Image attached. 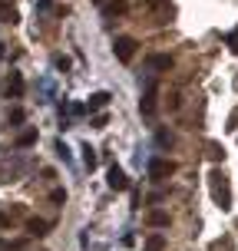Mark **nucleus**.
<instances>
[{"label": "nucleus", "mask_w": 238, "mask_h": 251, "mask_svg": "<svg viewBox=\"0 0 238 251\" xmlns=\"http://www.w3.org/2000/svg\"><path fill=\"white\" fill-rule=\"evenodd\" d=\"M156 96H159V86H156V83H149V86H146V96H142V102H139L142 116H152V113H156Z\"/></svg>", "instance_id": "obj_4"}, {"label": "nucleus", "mask_w": 238, "mask_h": 251, "mask_svg": "<svg viewBox=\"0 0 238 251\" xmlns=\"http://www.w3.org/2000/svg\"><path fill=\"white\" fill-rule=\"evenodd\" d=\"M149 70H152V73H165V70H172V56H169V53H152V56H149Z\"/></svg>", "instance_id": "obj_5"}, {"label": "nucleus", "mask_w": 238, "mask_h": 251, "mask_svg": "<svg viewBox=\"0 0 238 251\" xmlns=\"http://www.w3.org/2000/svg\"><path fill=\"white\" fill-rule=\"evenodd\" d=\"M26 231L37 235V238H43V235L50 231V222H43V218H30V222H26Z\"/></svg>", "instance_id": "obj_7"}, {"label": "nucleus", "mask_w": 238, "mask_h": 251, "mask_svg": "<svg viewBox=\"0 0 238 251\" xmlns=\"http://www.w3.org/2000/svg\"><path fill=\"white\" fill-rule=\"evenodd\" d=\"M24 119H26V113L20 109V106H17V109H10V116H7V126H10V129H17V126L24 123Z\"/></svg>", "instance_id": "obj_12"}, {"label": "nucleus", "mask_w": 238, "mask_h": 251, "mask_svg": "<svg viewBox=\"0 0 238 251\" xmlns=\"http://www.w3.org/2000/svg\"><path fill=\"white\" fill-rule=\"evenodd\" d=\"M33 142H37V129H26V132L17 136V149H30Z\"/></svg>", "instance_id": "obj_10"}, {"label": "nucleus", "mask_w": 238, "mask_h": 251, "mask_svg": "<svg viewBox=\"0 0 238 251\" xmlns=\"http://www.w3.org/2000/svg\"><path fill=\"white\" fill-rule=\"evenodd\" d=\"M156 142H159L162 149H172V142H176V139H172V132H165V129H159V132H156Z\"/></svg>", "instance_id": "obj_16"}, {"label": "nucleus", "mask_w": 238, "mask_h": 251, "mask_svg": "<svg viewBox=\"0 0 238 251\" xmlns=\"http://www.w3.org/2000/svg\"><path fill=\"white\" fill-rule=\"evenodd\" d=\"M113 53H116V60H119V63H129L132 56H136V40H132V37H116Z\"/></svg>", "instance_id": "obj_1"}, {"label": "nucleus", "mask_w": 238, "mask_h": 251, "mask_svg": "<svg viewBox=\"0 0 238 251\" xmlns=\"http://www.w3.org/2000/svg\"><path fill=\"white\" fill-rule=\"evenodd\" d=\"M162 248H165V238H162V235H152V238L146 241V248H142V251H162Z\"/></svg>", "instance_id": "obj_15"}, {"label": "nucleus", "mask_w": 238, "mask_h": 251, "mask_svg": "<svg viewBox=\"0 0 238 251\" xmlns=\"http://www.w3.org/2000/svg\"><path fill=\"white\" fill-rule=\"evenodd\" d=\"M149 225L152 228H169V215L165 212H149Z\"/></svg>", "instance_id": "obj_11"}, {"label": "nucleus", "mask_w": 238, "mask_h": 251, "mask_svg": "<svg viewBox=\"0 0 238 251\" xmlns=\"http://www.w3.org/2000/svg\"><path fill=\"white\" fill-rule=\"evenodd\" d=\"M126 10H129V3H126V0H113V3H106V7H103L106 17H123Z\"/></svg>", "instance_id": "obj_9"}, {"label": "nucleus", "mask_w": 238, "mask_h": 251, "mask_svg": "<svg viewBox=\"0 0 238 251\" xmlns=\"http://www.w3.org/2000/svg\"><path fill=\"white\" fill-rule=\"evenodd\" d=\"M93 3H106V0H93Z\"/></svg>", "instance_id": "obj_20"}, {"label": "nucleus", "mask_w": 238, "mask_h": 251, "mask_svg": "<svg viewBox=\"0 0 238 251\" xmlns=\"http://www.w3.org/2000/svg\"><path fill=\"white\" fill-rule=\"evenodd\" d=\"M109 100H113V96H109L106 89H103V93H93V96H89V102H86V109H89V113H93V109H103Z\"/></svg>", "instance_id": "obj_8"}, {"label": "nucleus", "mask_w": 238, "mask_h": 251, "mask_svg": "<svg viewBox=\"0 0 238 251\" xmlns=\"http://www.w3.org/2000/svg\"><path fill=\"white\" fill-rule=\"evenodd\" d=\"M176 162H169V159H152L149 162V176L152 178H169V176H176Z\"/></svg>", "instance_id": "obj_2"}, {"label": "nucleus", "mask_w": 238, "mask_h": 251, "mask_svg": "<svg viewBox=\"0 0 238 251\" xmlns=\"http://www.w3.org/2000/svg\"><path fill=\"white\" fill-rule=\"evenodd\" d=\"M0 17H3L7 24H17V10H13V7L7 3V0H0Z\"/></svg>", "instance_id": "obj_13"}, {"label": "nucleus", "mask_w": 238, "mask_h": 251, "mask_svg": "<svg viewBox=\"0 0 238 251\" xmlns=\"http://www.w3.org/2000/svg\"><path fill=\"white\" fill-rule=\"evenodd\" d=\"M83 165H86L89 172L96 169V149H89V146H83Z\"/></svg>", "instance_id": "obj_14"}, {"label": "nucleus", "mask_w": 238, "mask_h": 251, "mask_svg": "<svg viewBox=\"0 0 238 251\" xmlns=\"http://www.w3.org/2000/svg\"><path fill=\"white\" fill-rule=\"evenodd\" d=\"M0 228H10V215H0Z\"/></svg>", "instance_id": "obj_19"}, {"label": "nucleus", "mask_w": 238, "mask_h": 251, "mask_svg": "<svg viewBox=\"0 0 238 251\" xmlns=\"http://www.w3.org/2000/svg\"><path fill=\"white\" fill-rule=\"evenodd\" d=\"M7 96H10V100H20V96H24V76H20V73H10V83H7Z\"/></svg>", "instance_id": "obj_6"}, {"label": "nucleus", "mask_w": 238, "mask_h": 251, "mask_svg": "<svg viewBox=\"0 0 238 251\" xmlns=\"http://www.w3.org/2000/svg\"><path fill=\"white\" fill-rule=\"evenodd\" d=\"M106 185L113 188V192H123V188H129V178H126V172L119 169V165H113V169L106 172Z\"/></svg>", "instance_id": "obj_3"}, {"label": "nucleus", "mask_w": 238, "mask_h": 251, "mask_svg": "<svg viewBox=\"0 0 238 251\" xmlns=\"http://www.w3.org/2000/svg\"><path fill=\"white\" fill-rule=\"evenodd\" d=\"M0 251H24V241H0Z\"/></svg>", "instance_id": "obj_17"}, {"label": "nucleus", "mask_w": 238, "mask_h": 251, "mask_svg": "<svg viewBox=\"0 0 238 251\" xmlns=\"http://www.w3.org/2000/svg\"><path fill=\"white\" fill-rule=\"evenodd\" d=\"M50 199L56 201V205H63V201H66V192H63V188H53V192H50Z\"/></svg>", "instance_id": "obj_18"}]
</instances>
